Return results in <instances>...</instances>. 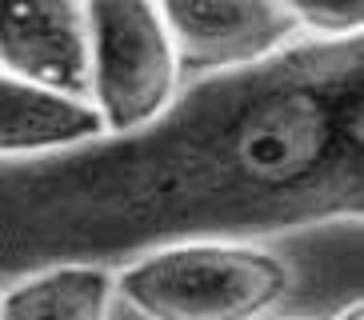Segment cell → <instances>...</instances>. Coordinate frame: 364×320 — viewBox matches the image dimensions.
I'll return each mask as SVG.
<instances>
[{
    "label": "cell",
    "mask_w": 364,
    "mask_h": 320,
    "mask_svg": "<svg viewBox=\"0 0 364 320\" xmlns=\"http://www.w3.org/2000/svg\"><path fill=\"white\" fill-rule=\"evenodd\" d=\"M364 216V41L200 76L156 120L0 164V277Z\"/></svg>",
    "instance_id": "cell-1"
},
{
    "label": "cell",
    "mask_w": 364,
    "mask_h": 320,
    "mask_svg": "<svg viewBox=\"0 0 364 320\" xmlns=\"http://www.w3.org/2000/svg\"><path fill=\"white\" fill-rule=\"evenodd\" d=\"M112 288L144 320H260L289 297L292 268L268 248L204 240L136 256Z\"/></svg>",
    "instance_id": "cell-2"
},
{
    "label": "cell",
    "mask_w": 364,
    "mask_h": 320,
    "mask_svg": "<svg viewBox=\"0 0 364 320\" xmlns=\"http://www.w3.org/2000/svg\"><path fill=\"white\" fill-rule=\"evenodd\" d=\"M88 105L105 132L156 120L181 92V64L156 0H85Z\"/></svg>",
    "instance_id": "cell-3"
},
{
    "label": "cell",
    "mask_w": 364,
    "mask_h": 320,
    "mask_svg": "<svg viewBox=\"0 0 364 320\" xmlns=\"http://www.w3.org/2000/svg\"><path fill=\"white\" fill-rule=\"evenodd\" d=\"M181 73L220 76L272 60L300 24L280 0H156Z\"/></svg>",
    "instance_id": "cell-4"
},
{
    "label": "cell",
    "mask_w": 364,
    "mask_h": 320,
    "mask_svg": "<svg viewBox=\"0 0 364 320\" xmlns=\"http://www.w3.org/2000/svg\"><path fill=\"white\" fill-rule=\"evenodd\" d=\"M0 73L88 100L85 0H0Z\"/></svg>",
    "instance_id": "cell-5"
},
{
    "label": "cell",
    "mask_w": 364,
    "mask_h": 320,
    "mask_svg": "<svg viewBox=\"0 0 364 320\" xmlns=\"http://www.w3.org/2000/svg\"><path fill=\"white\" fill-rule=\"evenodd\" d=\"M97 137H105V124L88 100L56 96L0 73V164L53 156Z\"/></svg>",
    "instance_id": "cell-6"
},
{
    "label": "cell",
    "mask_w": 364,
    "mask_h": 320,
    "mask_svg": "<svg viewBox=\"0 0 364 320\" xmlns=\"http://www.w3.org/2000/svg\"><path fill=\"white\" fill-rule=\"evenodd\" d=\"M112 268L56 265L21 277L0 297V320H108Z\"/></svg>",
    "instance_id": "cell-7"
},
{
    "label": "cell",
    "mask_w": 364,
    "mask_h": 320,
    "mask_svg": "<svg viewBox=\"0 0 364 320\" xmlns=\"http://www.w3.org/2000/svg\"><path fill=\"white\" fill-rule=\"evenodd\" d=\"M292 12L300 28L321 32L316 41H344L360 36L364 28V0H280Z\"/></svg>",
    "instance_id": "cell-8"
},
{
    "label": "cell",
    "mask_w": 364,
    "mask_h": 320,
    "mask_svg": "<svg viewBox=\"0 0 364 320\" xmlns=\"http://www.w3.org/2000/svg\"><path fill=\"white\" fill-rule=\"evenodd\" d=\"M332 320H364V304H360V300H353L348 309H341Z\"/></svg>",
    "instance_id": "cell-9"
},
{
    "label": "cell",
    "mask_w": 364,
    "mask_h": 320,
    "mask_svg": "<svg viewBox=\"0 0 364 320\" xmlns=\"http://www.w3.org/2000/svg\"><path fill=\"white\" fill-rule=\"evenodd\" d=\"M289 320H309V316H289Z\"/></svg>",
    "instance_id": "cell-10"
}]
</instances>
